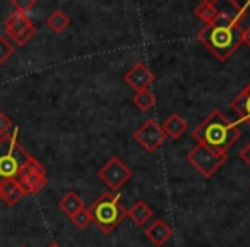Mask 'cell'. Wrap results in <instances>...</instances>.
Masks as SVG:
<instances>
[{"label":"cell","instance_id":"16","mask_svg":"<svg viewBox=\"0 0 250 247\" xmlns=\"http://www.w3.org/2000/svg\"><path fill=\"white\" fill-rule=\"evenodd\" d=\"M59 206H60V209H62V211L65 213L67 216H70V218H72L76 213H79L81 209H84L83 199H81V196L77 194V192H74V191L67 192V194L63 196L62 199H60Z\"/></svg>","mask_w":250,"mask_h":247},{"label":"cell","instance_id":"10","mask_svg":"<svg viewBox=\"0 0 250 247\" xmlns=\"http://www.w3.org/2000/svg\"><path fill=\"white\" fill-rule=\"evenodd\" d=\"M124 81L129 84L130 88H134L137 93V91L149 90V86L154 83V74L147 69L146 64L137 62L136 66H132L124 74Z\"/></svg>","mask_w":250,"mask_h":247},{"label":"cell","instance_id":"4","mask_svg":"<svg viewBox=\"0 0 250 247\" xmlns=\"http://www.w3.org/2000/svg\"><path fill=\"white\" fill-rule=\"evenodd\" d=\"M19 129H12L7 136L0 137V185L9 179H16L22 165L31 158V155L18 143Z\"/></svg>","mask_w":250,"mask_h":247},{"label":"cell","instance_id":"3","mask_svg":"<svg viewBox=\"0 0 250 247\" xmlns=\"http://www.w3.org/2000/svg\"><path fill=\"white\" fill-rule=\"evenodd\" d=\"M93 223L104 233H111L122 220L127 216V209L122 204L120 198L115 192H104L101 194L89 208Z\"/></svg>","mask_w":250,"mask_h":247},{"label":"cell","instance_id":"25","mask_svg":"<svg viewBox=\"0 0 250 247\" xmlns=\"http://www.w3.org/2000/svg\"><path fill=\"white\" fill-rule=\"evenodd\" d=\"M240 158H242V160L245 161V163L250 167V143L247 144V146L243 148L242 151H240Z\"/></svg>","mask_w":250,"mask_h":247},{"label":"cell","instance_id":"21","mask_svg":"<svg viewBox=\"0 0 250 247\" xmlns=\"http://www.w3.org/2000/svg\"><path fill=\"white\" fill-rule=\"evenodd\" d=\"M14 55V45L7 40V36L0 35V66H4Z\"/></svg>","mask_w":250,"mask_h":247},{"label":"cell","instance_id":"6","mask_svg":"<svg viewBox=\"0 0 250 247\" xmlns=\"http://www.w3.org/2000/svg\"><path fill=\"white\" fill-rule=\"evenodd\" d=\"M16 180L22 187L24 194H38L48 184V177H46V168L40 163L36 158H29L22 168L19 170Z\"/></svg>","mask_w":250,"mask_h":247},{"label":"cell","instance_id":"17","mask_svg":"<svg viewBox=\"0 0 250 247\" xmlns=\"http://www.w3.org/2000/svg\"><path fill=\"white\" fill-rule=\"evenodd\" d=\"M218 12H219V9L214 0H204V2H201V4L194 9V14L197 16L204 24H209V22L214 21Z\"/></svg>","mask_w":250,"mask_h":247},{"label":"cell","instance_id":"22","mask_svg":"<svg viewBox=\"0 0 250 247\" xmlns=\"http://www.w3.org/2000/svg\"><path fill=\"white\" fill-rule=\"evenodd\" d=\"M72 223L77 226V228H81V230H84V228H87V226L93 223V218H91V213H89V208H84V209H81L79 213H76V215L72 216Z\"/></svg>","mask_w":250,"mask_h":247},{"label":"cell","instance_id":"2","mask_svg":"<svg viewBox=\"0 0 250 247\" xmlns=\"http://www.w3.org/2000/svg\"><path fill=\"white\" fill-rule=\"evenodd\" d=\"M192 137L201 146L214 153L226 155V151L238 141L240 129L221 110H214L192 131Z\"/></svg>","mask_w":250,"mask_h":247},{"label":"cell","instance_id":"15","mask_svg":"<svg viewBox=\"0 0 250 247\" xmlns=\"http://www.w3.org/2000/svg\"><path fill=\"white\" fill-rule=\"evenodd\" d=\"M127 216H129L137 226H143L153 218V208L144 201H136L132 208L127 209Z\"/></svg>","mask_w":250,"mask_h":247},{"label":"cell","instance_id":"7","mask_svg":"<svg viewBox=\"0 0 250 247\" xmlns=\"http://www.w3.org/2000/svg\"><path fill=\"white\" fill-rule=\"evenodd\" d=\"M4 31L16 46H24L36 35V28L31 19L16 11L4 21Z\"/></svg>","mask_w":250,"mask_h":247},{"label":"cell","instance_id":"27","mask_svg":"<svg viewBox=\"0 0 250 247\" xmlns=\"http://www.w3.org/2000/svg\"><path fill=\"white\" fill-rule=\"evenodd\" d=\"M46 247H60V246H59V244H57V242H52V244H48V246H46Z\"/></svg>","mask_w":250,"mask_h":247},{"label":"cell","instance_id":"19","mask_svg":"<svg viewBox=\"0 0 250 247\" xmlns=\"http://www.w3.org/2000/svg\"><path fill=\"white\" fill-rule=\"evenodd\" d=\"M132 101L141 112H149L156 105V96H154V93L151 90H144V91H137L134 94Z\"/></svg>","mask_w":250,"mask_h":247},{"label":"cell","instance_id":"8","mask_svg":"<svg viewBox=\"0 0 250 247\" xmlns=\"http://www.w3.org/2000/svg\"><path fill=\"white\" fill-rule=\"evenodd\" d=\"M98 177H100L111 191H118L122 185L127 184V182L132 179V170H130L118 157H113L98 170Z\"/></svg>","mask_w":250,"mask_h":247},{"label":"cell","instance_id":"24","mask_svg":"<svg viewBox=\"0 0 250 247\" xmlns=\"http://www.w3.org/2000/svg\"><path fill=\"white\" fill-rule=\"evenodd\" d=\"M11 131H12V120L4 113V112H0V137L7 136Z\"/></svg>","mask_w":250,"mask_h":247},{"label":"cell","instance_id":"9","mask_svg":"<svg viewBox=\"0 0 250 247\" xmlns=\"http://www.w3.org/2000/svg\"><path fill=\"white\" fill-rule=\"evenodd\" d=\"M134 139H136L147 153H154V151L163 144L167 136H165V133L161 131V126L154 118H147L143 126L134 133Z\"/></svg>","mask_w":250,"mask_h":247},{"label":"cell","instance_id":"23","mask_svg":"<svg viewBox=\"0 0 250 247\" xmlns=\"http://www.w3.org/2000/svg\"><path fill=\"white\" fill-rule=\"evenodd\" d=\"M36 5V0H12V7L19 14L28 16V12Z\"/></svg>","mask_w":250,"mask_h":247},{"label":"cell","instance_id":"18","mask_svg":"<svg viewBox=\"0 0 250 247\" xmlns=\"http://www.w3.org/2000/svg\"><path fill=\"white\" fill-rule=\"evenodd\" d=\"M69 24H70V19L67 18L65 12L60 11V9L53 11L52 14L48 16V19H46V26H48L53 33H57V35L65 31V29L69 28Z\"/></svg>","mask_w":250,"mask_h":247},{"label":"cell","instance_id":"20","mask_svg":"<svg viewBox=\"0 0 250 247\" xmlns=\"http://www.w3.org/2000/svg\"><path fill=\"white\" fill-rule=\"evenodd\" d=\"M249 7H250V2H245V4H238V2L231 0V2H228V4H226L225 12L233 19V21L236 22V24L240 26V22H242L243 18L247 16V11H249Z\"/></svg>","mask_w":250,"mask_h":247},{"label":"cell","instance_id":"26","mask_svg":"<svg viewBox=\"0 0 250 247\" xmlns=\"http://www.w3.org/2000/svg\"><path fill=\"white\" fill-rule=\"evenodd\" d=\"M243 43L250 48V26L243 29Z\"/></svg>","mask_w":250,"mask_h":247},{"label":"cell","instance_id":"14","mask_svg":"<svg viewBox=\"0 0 250 247\" xmlns=\"http://www.w3.org/2000/svg\"><path fill=\"white\" fill-rule=\"evenodd\" d=\"M229 107L242 117V120H245L250 126V83L229 101Z\"/></svg>","mask_w":250,"mask_h":247},{"label":"cell","instance_id":"1","mask_svg":"<svg viewBox=\"0 0 250 247\" xmlns=\"http://www.w3.org/2000/svg\"><path fill=\"white\" fill-rule=\"evenodd\" d=\"M197 40L219 62H226L243 43V29L225 11H219L214 21L197 33Z\"/></svg>","mask_w":250,"mask_h":247},{"label":"cell","instance_id":"13","mask_svg":"<svg viewBox=\"0 0 250 247\" xmlns=\"http://www.w3.org/2000/svg\"><path fill=\"white\" fill-rule=\"evenodd\" d=\"M22 196L26 194L16 179H9V180H5L4 184L0 185V199L7 206H14L16 202L21 201Z\"/></svg>","mask_w":250,"mask_h":247},{"label":"cell","instance_id":"11","mask_svg":"<svg viewBox=\"0 0 250 247\" xmlns=\"http://www.w3.org/2000/svg\"><path fill=\"white\" fill-rule=\"evenodd\" d=\"M171 235H173V230L170 228V225H167L165 220H154L146 230V237L156 247H163L171 239Z\"/></svg>","mask_w":250,"mask_h":247},{"label":"cell","instance_id":"12","mask_svg":"<svg viewBox=\"0 0 250 247\" xmlns=\"http://www.w3.org/2000/svg\"><path fill=\"white\" fill-rule=\"evenodd\" d=\"M188 129V124L184 117H180L178 113H171L167 120L161 124V131L165 133L167 137H171V139H178L182 137Z\"/></svg>","mask_w":250,"mask_h":247},{"label":"cell","instance_id":"5","mask_svg":"<svg viewBox=\"0 0 250 247\" xmlns=\"http://www.w3.org/2000/svg\"><path fill=\"white\" fill-rule=\"evenodd\" d=\"M226 160H228V155L214 153L201 144L194 146L187 153V161L206 179H211L226 163Z\"/></svg>","mask_w":250,"mask_h":247}]
</instances>
